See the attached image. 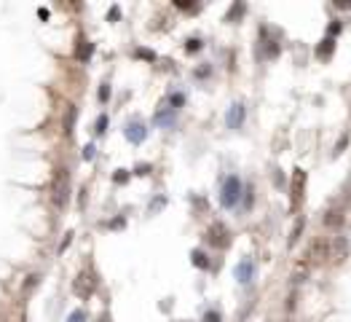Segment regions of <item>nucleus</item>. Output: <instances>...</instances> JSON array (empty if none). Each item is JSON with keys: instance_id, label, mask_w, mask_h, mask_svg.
Listing matches in <instances>:
<instances>
[{"instance_id": "nucleus-13", "label": "nucleus", "mask_w": 351, "mask_h": 322, "mask_svg": "<svg viewBox=\"0 0 351 322\" xmlns=\"http://www.w3.org/2000/svg\"><path fill=\"white\" fill-rule=\"evenodd\" d=\"M94 54V46H91L89 41H81L78 43V49H75V57H78V62H89V57Z\"/></svg>"}, {"instance_id": "nucleus-1", "label": "nucleus", "mask_w": 351, "mask_h": 322, "mask_svg": "<svg viewBox=\"0 0 351 322\" xmlns=\"http://www.w3.org/2000/svg\"><path fill=\"white\" fill-rule=\"evenodd\" d=\"M67 191H70L67 169H57L54 180H51V201H54V207H64V204H67Z\"/></svg>"}, {"instance_id": "nucleus-10", "label": "nucleus", "mask_w": 351, "mask_h": 322, "mask_svg": "<svg viewBox=\"0 0 351 322\" xmlns=\"http://www.w3.org/2000/svg\"><path fill=\"white\" fill-rule=\"evenodd\" d=\"M343 223H346V218H343V209L341 207H330L327 212H324V226H327V228H335V231H338Z\"/></svg>"}, {"instance_id": "nucleus-23", "label": "nucleus", "mask_w": 351, "mask_h": 322, "mask_svg": "<svg viewBox=\"0 0 351 322\" xmlns=\"http://www.w3.org/2000/svg\"><path fill=\"white\" fill-rule=\"evenodd\" d=\"M113 180H116V183H126L129 180V172H126V169H118V172L113 175Z\"/></svg>"}, {"instance_id": "nucleus-19", "label": "nucleus", "mask_w": 351, "mask_h": 322, "mask_svg": "<svg viewBox=\"0 0 351 322\" xmlns=\"http://www.w3.org/2000/svg\"><path fill=\"white\" fill-rule=\"evenodd\" d=\"M105 129H108V116L102 113L97 118V134H105Z\"/></svg>"}, {"instance_id": "nucleus-29", "label": "nucleus", "mask_w": 351, "mask_h": 322, "mask_svg": "<svg viewBox=\"0 0 351 322\" xmlns=\"http://www.w3.org/2000/svg\"><path fill=\"white\" fill-rule=\"evenodd\" d=\"M175 5H177V8H182V11H190V8H196V5H193V3H188V0H177Z\"/></svg>"}, {"instance_id": "nucleus-7", "label": "nucleus", "mask_w": 351, "mask_h": 322, "mask_svg": "<svg viewBox=\"0 0 351 322\" xmlns=\"http://www.w3.org/2000/svg\"><path fill=\"white\" fill-rule=\"evenodd\" d=\"M346 253H349V245H346V239H343V236H335V239H330V245H327V260H333V263H341V260L346 258Z\"/></svg>"}, {"instance_id": "nucleus-6", "label": "nucleus", "mask_w": 351, "mask_h": 322, "mask_svg": "<svg viewBox=\"0 0 351 322\" xmlns=\"http://www.w3.org/2000/svg\"><path fill=\"white\" fill-rule=\"evenodd\" d=\"M207 242H209L212 247L223 250V247H228V245H231V231L223 226V223H212L209 231H207Z\"/></svg>"}, {"instance_id": "nucleus-33", "label": "nucleus", "mask_w": 351, "mask_h": 322, "mask_svg": "<svg viewBox=\"0 0 351 322\" xmlns=\"http://www.w3.org/2000/svg\"><path fill=\"white\" fill-rule=\"evenodd\" d=\"M346 142H349V137H341V142H338V148H335V156H338V153H341V150H343V148H346Z\"/></svg>"}, {"instance_id": "nucleus-27", "label": "nucleus", "mask_w": 351, "mask_h": 322, "mask_svg": "<svg viewBox=\"0 0 351 322\" xmlns=\"http://www.w3.org/2000/svg\"><path fill=\"white\" fill-rule=\"evenodd\" d=\"M94 150H97V148H94V145H91V142H89V145L83 148V159H86V161H91V159H94Z\"/></svg>"}, {"instance_id": "nucleus-21", "label": "nucleus", "mask_w": 351, "mask_h": 322, "mask_svg": "<svg viewBox=\"0 0 351 322\" xmlns=\"http://www.w3.org/2000/svg\"><path fill=\"white\" fill-rule=\"evenodd\" d=\"M201 49V41H198V38H190L188 43H185V51H198Z\"/></svg>"}, {"instance_id": "nucleus-22", "label": "nucleus", "mask_w": 351, "mask_h": 322, "mask_svg": "<svg viewBox=\"0 0 351 322\" xmlns=\"http://www.w3.org/2000/svg\"><path fill=\"white\" fill-rule=\"evenodd\" d=\"M169 102H172V110H177V108H180V105L185 102V97H182V94H172Z\"/></svg>"}, {"instance_id": "nucleus-3", "label": "nucleus", "mask_w": 351, "mask_h": 322, "mask_svg": "<svg viewBox=\"0 0 351 322\" xmlns=\"http://www.w3.org/2000/svg\"><path fill=\"white\" fill-rule=\"evenodd\" d=\"M303 193H306V169H295L292 180H290V204H292V209L303 204Z\"/></svg>"}, {"instance_id": "nucleus-20", "label": "nucleus", "mask_w": 351, "mask_h": 322, "mask_svg": "<svg viewBox=\"0 0 351 322\" xmlns=\"http://www.w3.org/2000/svg\"><path fill=\"white\" fill-rule=\"evenodd\" d=\"M67 322H86V314L81 312V309H75V312H72L70 317H67Z\"/></svg>"}, {"instance_id": "nucleus-25", "label": "nucleus", "mask_w": 351, "mask_h": 322, "mask_svg": "<svg viewBox=\"0 0 351 322\" xmlns=\"http://www.w3.org/2000/svg\"><path fill=\"white\" fill-rule=\"evenodd\" d=\"M137 57H140V59H150V62L156 59V54H153V51H148V49H137Z\"/></svg>"}, {"instance_id": "nucleus-15", "label": "nucleus", "mask_w": 351, "mask_h": 322, "mask_svg": "<svg viewBox=\"0 0 351 322\" xmlns=\"http://www.w3.org/2000/svg\"><path fill=\"white\" fill-rule=\"evenodd\" d=\"M175 121V110H158L156 113V124H161V127H169V124Z\"/></svg>"}, {"instance_id": "nucleus-28", "label": "nucleus", "mask_w": 351, "mask_h": 322, "mask_svg": "<svg viewBox=\"0 0 351 322\" xmlns=\"http://www.w3.org/2000/svg\"><path fill=\"white\" fill-rule=\"evenodd\" d=\"M72 242V231H67L64 234V239H62V245H59V253H64V250H67V245Z\"/></svg>"}, {"instance_id": "nucleus-14", "label": "nucleus", "mask_w": 351, "mask_h": 322, "mask_svg": "<svg viewBox=\"0 0 351 322\" xmlns=\"http://www.w3.org/2000/svg\"><path fill=\"white\" fill-rule=\"evenodd\" d=\"M75 116H78V108L75 105H67V113H64V134H72V129H75Z\"/></svg>"}, {"instance_id": "nucleus-11", "label": "nucleus", "mask_w": 351, "mask_h": 322, "mask_svg": "<svg viewBox=\"0 0 351 322\" xmlns=\"http://www.w3.org/2000/svg\"><path fill=\"white\" fill-rule=\"evenodd\" d=\"M252 274H255V266H252V260L249 258H244L239 266H236V279L241 282V285H247L249 279H252Z\"/></svg>"}, {"instance_id": "nucleus-5", "label": "nucleus", "mask_w": 351, "mask_h": 322, "mask_svg": "<svg viewBox=\"0 0 351 322\" xmlns=\"http://www.w3.org/2000/svg\"><path fill=\"white\" fill-rule=\"evenodd\" d=\"M327 245H330V239H324V236L311 242L308 250H306V260H308V263H314V266L327 263Z\"/></svg>"}, {"instance_id": "nucleus-17", "label": "nucleus", "mask_w": 351, "mask_h": 322, "mask_svg": "<svg viewBox=\"0 0 351 322\" xmlns=\"http://www.w3.org/2000/svg\"><path fill=\"white\" fill-rule=\"evenodd\" d=\"M190 258H193V266H198V268H209V260H207V255H204L201 250H193V253H190Z\"/></svg>"}, {"instance_id": "nucleus-18", "label": "nucleus", "mask_w": 351, "mask_h": 322, "mask_svg": "<svg viewBox=\"0 0 351 322\" xmlns=\"http://www.w3.org/2000/svg\"><path fill=\"white\" fill-rule=\"evenodd\" d=\"M241 14H244V3H236L234 8L228 11V16H225V22H234V19H239Z\"/></svg>"}, {"instance_id": "nucleus-16", "label": "nucleus", "mask_w": 351, "mask_h": 322, "mask_svg": "<svg viewBox=\"0 0 351 322\" xmlns=\"http://www.w3.org/2000/svg\"><path fill=\"white\" fill-rule=\"evenodd\" d=\"M303 226H306V220L303 218H297V223H295V228H292V234H290V239H287V245L292 247L297 239H300V234H303Z\"/></svg>"}, {"instance_id": "nucleus-31", "label": "nucleus", "mask_w": 351, "mask_h": 322, "mask_svg": "<svg viewBox=\"0 0 351 322\" xmlns=\"http://www.w3.org/2000/svg\"><path fill=\"white\" fill-rule=\"evenodd\" d=\"M121 16V8H118V5H113V8L108 11V19H118Z\"/></svg>"}, {"instance_id": "nucleus-9", "label": "nucleus", "mask_w": 351, "mask_h": 322, "mask_svg": "<svg viewBox=\"0 0 351 322\" xmlns=\"http://www.w3.org/2000/svg\"><path fill=\"white\" fill-rule=\"evenodd\" d=\"M148 137V129H145V124L140 121H131L129 127H126V140L129 142H134V145H140V142Z\"/></svg>"}, {"instance_id": "nucleus-34", "label": "nucleus", "mask_w": 351, "mask_h": 322, "mask_svg": "<svg viewBox=\"0 0 351 322\" xmlns=\"http://www.w3.org/2000/svg\"><path fill=\"white\" fill-rule=\"evenodd\" d=\"M38 16H41V19H49V8H38Z\"/></svg>"}, {"instance_id": "nucleus-26", "label": "nucleus", "mask_w": 351, "mask_h": 322, "mask_svg": "<svg viewBox=\"0 0 351 322\" xmlns=\"http://www.w3.org/2000/svg\"><path fill=\"white\" fill-rule=\"evenodd\" d=\"M108 97H110V89H108V83H102L99 86V102H108Z\"/></svg>"}, {"instance_id": "nucleus-32", "label": "nucleus", "mask_w": 351, "mask_h": 322, "mask_svg": "<svg viewBox=\"0 0 351 322\" xmlns=\"http://www.w3.org/2000/svg\"><path fill=\"white\" fill-rule=\"evenodd\" d=\"M134 172H137V175H148V172H150V164H140Z\"/></svg>"}, {"instance_id": "nucleus-2", "label": "nucleus", "mask_w": 351, "mask_h": 322, "mask_svg": "<svg viewBox=\"0 0 351 322\" xmlns=\"http://www.w3.org/2000/svg\"><path fill=\"white\" fill-rule=\"evenodd\" d=\"M72 293H75L78 298L89 301L91 295L97 293V274L94 271H81L75 279H72Z\"/></svg>"}, {"instance_id": "nucleus-24", "label": "nucleus", "mask_w": 351, "mask_h": 322, "mask_svg": "<svg viewBox=\"0 0 351 322\" xmlns=\"http://www.w3.org/2000/svg\"><path fill=\"white\" fill-rule=\"evenodd\" d=\"M204 322H220V312H215V309L207 312V314H204Z\"/></svg>"}, {"instance_id": "nucleus-12", "label": "nucleus", "mask_w": 351, "mask_h": 322, "mask_svg": "<svg viewBox=\"0 0 351 322\" xmlns=\"http://www.w3.org/2000/svg\"><path fill=\"white\" fill-rule=\"evenodd\" d=\"M333 51H335V38H330V35L316 46V57H319V59H330V57H333Z\"/></svg>"}, {"instance_id": "nucleus-4", "label": "nucleus", "mask_w": 351, "mask_h": 322, "mask_svg": "<svg viewBox=\"0 0 351 322\" xmlns=\"http://www.w3.org/2000/svg\"><path fill=\"white\" fill-rule=\"evenodd\" d=\"M241 196V180L236 175H231L228 180L223 183V193H220V204L223 207H234Z\"/></svg>"}, {"instance_id": "nucleus-30", "label": "nucleus", "mask_w": 351, "mask_h": 322, "mask_svg": "<svg viewBox=\"0 0 351 322\" xmlns=\"http://www.w3.org/2000/svg\"><path fill=\"white\" fill-rule=\"evenodd\" d=\"M338 32H341V24H338V22H333V24L327 27V35L333 38V35H338Z\"/></svg>"}, {"instance_id": "nucleus-8", "label": "nucleus", "mask_w": 351, "mask_h": 322, "mask_svg": "<svg viewBox=\"0 0 351 322\" xmlns=\"http://www.w3.org/2000/svg\"><path fill=\"white\" fill-rule=\"evenodd\" d=\"M244 121V105L241 102H234L228 108V116H225V124H228V129H239Z\"/></svg>"}]
</instances>
